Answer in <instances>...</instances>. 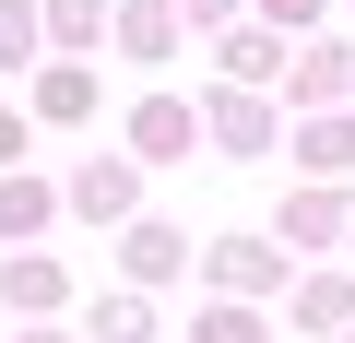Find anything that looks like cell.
<instances>
[{"label":"cell","instance_id":"1","mask_svg":"<svg viewBox=\"0 0 355 343\" xmlns=\"http://www.w3.org/2000/svg\"><path fill=\"white\" fill-rule=\"evenodd\" d=\"M214 272H225V284H249V296H261V284H272V249H249V237H237V249H214Z\"/></svg>","mask_w":355,"mask_h":343}]
</instances>
